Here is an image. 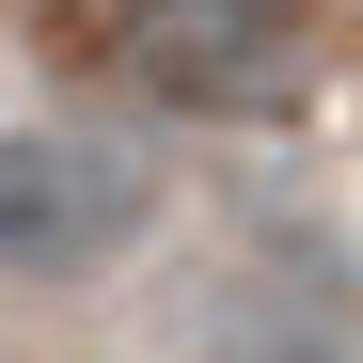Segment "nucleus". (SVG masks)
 I'll return each mask as SVG.
<instances>
[{"label": "nucleus", "mask_w": 363, "mask_h": 363, "mask_svg": "<svg viewBox=\"0 0 363 363\" xmlns=\"http://www.w3.org/2000/svg\"><path fill=\"white\" fill-rule=\"evenodd\" d=\"M111 64H127L158 111H206V127H237V111H300L316 95V16L300 0H111Z\"/></svg>", "instance_id": "f257e3e1"}, {"label": "nucleus", "mask_w": 363, "mask_h": 363, "mask_svg": "<svg viewBox=\"0 0 363 363\" xmlns=\"http://www.w3.org/2000/svg\"><path fill=\"white\" fill-rule=\"evenodd\" d=\"M143 237V158L95 127H0V284H79Z\"/></svg>", "instance_id": "f03ea898"}]
</instances>
